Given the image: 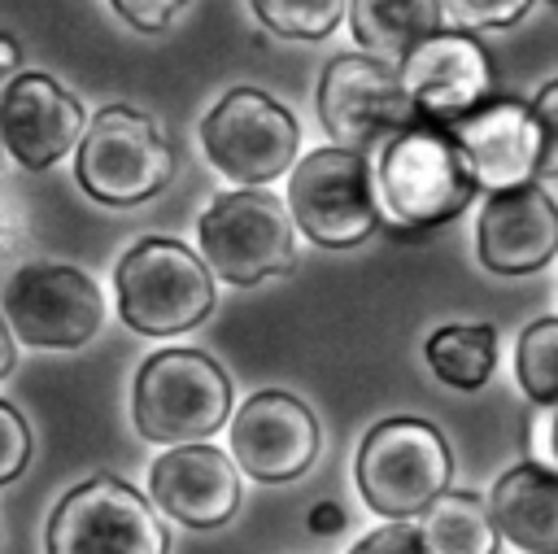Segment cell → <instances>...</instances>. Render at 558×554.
I'll return each mask as SVG.
<instances>
[{
	"mask_svg": "<svg viewBox=\"0 0 558 554\" xmlns=\"http://www.w3.org/2000/svg\"><path fill=\"white\" fill-rule=\"evenodd\" d=\"M397 79L423 127H453L497 92L493 61L471 31H432L401 61Z\"/></svg>",
	"mask_w": 558,
	"mask_h": 554,
	"instance_id": "cell-12",
	"label": "cell"
},
{
	"mask_svg": "<svg viewBox=\"0 0 558 554\" xmlns=\"http://www.w3.org/2000/svg\"><path fill=\"white\" fill-rule=\"evenodd\" d=\"M549 554H558V550H549Z\"/></svg>",
	"mask_w": 558,
	"mask_h": 554,
	"instance_id": "cell-34",
	"label": "cell"
},
{
	"mask_svg": "<svg viewBox=\"0 0 558 554\" xmlns=\"http://www.w3.org/2000/svg\"><path fill=\"white\" fill-rule=\"evenodd\" d=\"M231 380L201 349H161L153 353L131 388L135 432L153 445H192L227 427Z\"/></svg>",
	"mask_w": 558,
	"mask_h": 554,
	"instance_id": "cell-3",
	"label": "cell"
},
{
	"mask_svg": "<svg viewBox=\"0 0 558 554\" xmlns=\"http://www.w3.org/2000/svg\"><path fill=\"white\" fill-rule=\"evenodd\" d=\"M183 4H187V0H109V9H113L122 22H131L135 31H144V35L166 31V26L179 17Z\"/></svg>",
	"mask_w": 558,
	"mask_h": 554,
	"instance_id": "cell-28",
	"label": "cell"
},
{
	"mask_svg": "<svg viewBox=\"0 0 558 554\" xmlns=\"http://www.w3.org/2000/svg\"><path fill=\"white\" fill-rule=\"evenodd\" d=\"M349 26L366 57L397 70V61L440 31V0H349Z\"/></svg>",
	"mask_w": 558,
	"mask_h": 554,
	"instance_id": "cell-19",
	"label": "cell"
},
{
	"mask_svg": "<svg viewBox=\"0 0 558 554\" xmlns=\"http://www.w3.org/2000/svg\"><path fill=\"white\" fill-rule=\"evenodd\" d=\"M292 227L318 249H353L379 231V196L371 157L327 144L296 161L288 179Z\"/></svg>",
	"mask_w": 558,
	"mask_h": 554,
	"instance_id": "cell-7",
	"label": "cell"
},
{
	"mask_svg": "<svg viewBox=\"0 0 558 554\" xmlns=\"http://www.w3.org/2000/svg\"><path fill=\"white\" fill-rule=\"evenodd\" d=\"M427 366L458 393H475L488 384L497 366V327L493 323H445L423 345Z\"/></svg>",
	"mask_w": 558,
	"mask_h": 554,
	"instance_id": "cell-21",
	"label": "cell"
},
{
	"mask_svg": "<svg viewBox=\"0 0 558 554\" xmlns=\"http://www.w3.org/2000/svg\"><path fill=\"white\" fill-rule=\"evenodd\" d=\"M318 118L340 148H353L362 157H371V148H384L392 135L418 127V113L405 100L397 70L366 52H340L323 65Z\"/></svg>",
	"mask_w": 558,
	"mask_h": 554,
	"instance_id": "cell-11",
	"label": "cell"
},
{
	"mask_svg": "<svg viewBox=\"0 0 558 554\" xmlns=\"http://www.w3.org/2000/svg\"><path fill=\"white\" fill-rule=\"evenodd\" d=\"M31 449H35V441H31L26 414L0 397V489L13 484L31 467Z\"/></svg>",
	"mask_w": 558,
	"mask_h": 554,
	"instance_id": "cell-25",
	"label": "cell"
},
{
	"mask_svg": "<svg viewBox=\"0 0 558 554\" xmlns=\"http://www.w3.org/2000/svg\"><path fill=\"white\" fill-rule=\"evenodd\" d=\"M74 174L78 188L100 205H144L174 179V148L148 113L105 105L78 135Z\"/></svg>",
	"mask_w": 558,
	"mask_h": 554,
	"instance_id": "cell-4",
	"label": "cell"
},
{
	"mask_svg": "<svg viewBox=\"0 0 558 554\" xmlns=\"http://www.w3.org/2000/svg\"><path fill=\"white\" fill-rule=\"evenodd\" d=\"M445 135L453 140V148L480 192H506V188H523V183L541 179L545 135H541L532 105L519 96L493 92L480 109H471L466 118L445 127Z\"/></svg>",
	"mask_w": 558,
	"mask_h": 554,
	"instance_id": "cell-13",
	"label": "cell"
},
{
	"mask_svg": "<svg viewBox=\"0 0 558 554\" xmlns=\"http://www.w3.org/2000/svg\"><path fill=\"white\" fill-rule=\"evenodd\" d=\"M9 332L31 349H78L105 323V297L92 275L65 262H26L4 284Z\"/></svg>",
	"mask_w": 558,
	"mask_h": 554,
	"instance_id": "cell-10",
	"label": "cell"
},
{
	"mask_svg": "<svg viewBox=\"0 0 558 554\" xmlns=\"http://www.w3.org/2000/svg\"><path fill=\"white\" fill-rule=\"evenodd\" d=\"M83 127V105L48 74H13L0 92V144L26 170L61 161L78 144Z\"/></svg>",
	"mask_w": 558,
	"mask_h": 554,
	"instance_id": "cell-17",
	"label": "cell"
},
{
	"mask_svg": "<svg viewBox=\"0 0 558 554\" xmlns=\"http://www.w3.org/2000/svg\"><path fill=\"white\" fill-rule=\"evenodd\" d=\"M532 9V0H440V26L449 31H488L510 26Z\"/></svg>",
	"mask_w": 558,
	"mask_h": 554,
	"instance_id": "cell-24",
	"label": "cell"
},
{
	"mask_svg": "<svg viewBox=\"0 0 558 554\" xmlns=\"http://www.w3.org/2000/svg\"><path fill=\"white\" fill-rule=\"evenodd\" d=\"M549 4H558V0H549Z\"/></svg>",
	"mask_w": 558,
	"mask_h": 554,
	"instance_id": "cell-33",
	"label": "cell"
},
{
	"mask_svg": "<svg viewBox=\"0 0 558 554\" xmlns=\"http://www.w3.org/2000/svg\"><path fill=\"white\" fill-rule=\"evenodd\" d=\"M527 462H536L545 471H558V410L536 406L532 427H527Z\"/></svg>",
	"mask_w": 558,
	"mask_h": 554,
	"instance_id": "cell-29",
	"label": "cell"
},
{
	"mask_svg": "<svg viewBox=\"0 0 558 554\" xmlns=\"http://www.w3.org/2000/svg\"><path fill=\"white\" fill-rule=\"evenodd\" d=\"M48 554H170L166 523L126 480L96 471L78 480L48 515Z\"/></svg>",
	"mask_w": 558,
	"mask_h": 554,
	"instance_id": "cell-8",
	"label": "cell"
},
{
	"mask_svg": "<svg viewBox=\"0 0 558 554\" xmlns=\"http://www.w3.org/2000/svg\"><path fill=\"white\" fill-rule=\"evenodd\" d=\"M201 148L240 188H266L283 170H292L301 148V127L262 87H231L201 118Z\"/></svg>",
	"mask_w": 558,
	"mask_h": 554,
	"instance_id": "cell-9",
	"label": "cell"
},
{
	"mask_svg": "<svg viewBox=\"0 0 558 554\" xmlns=\"http://www.w3.org/2000/svg\"><path fill=\"white\" fill-rule=\"evenodd\" d=\"M357 493L384 519H414L453 480V454L427 419H384L357 445Z\"/></svg>",
	"mask_w": 558,
	"mask_h": 554,
	"instance_id": "cell-5",
	"label": "cell"
},
{
	"mask_svg": "<svg viewBox=\"0 0 558 554\" xmlns=\"http://www.w3.org/2000/svg\"><path fill=\"white\" fill-rule=\"evenodd\" d=\"M13 332H9V323H4V314H0V380L13 371Z\"/></svg>",
	"mask_w": 558,
	"mask_h": 554,
	"instance_id": "cell-32",
	"label": "cell"
},
{
	"mask_svg": "<svg viewBox=\"0 0 558 554\" xmlns=\"http://www.w3.org/2000/svg\"><path fill=\"white\" fill-rule=\"evenodd\" d=\"M340 528H344V510H340L336 502H318V506L310 510V532L327 537V532H340Z\"/></svg>",
	"mask_w": 558,
	"mask_h": 554,
	"instance_id": "cell-30",
	"label": "cell"
},
{
	"mask_svg": "<svg viewBox=\"0 0 558 554\" xmlns=\"http://www.w3.org/2000/svg\"><path fill=\"white\" fill-rule=\"evenodd\" d=\"M266 31L279 39H327L340 17L349 13V0H248Z\"/></svg>",
	"mask_w": 558,
	"mask_h": 554,
	"instance_id": "cell-23",
	"label": "cell"
},
{
	"mask_svg": "<svg viewBox=\"0 0 558 554\" xmlns=\"http://www.w3.org/2000/svg\"><path fill=\"white\" fill-rule=\"evenodd\" d=\"M17 65H22V48L9 31H0V83H9L17 74Z\"/></svg>",
	"mask_w": 558,
	"mask_h": 554,
	"instance_id": "cell-31",
	"label": "cell"
},
{
	"mask_svg": "<svg viewBox=\"0 0 558 554\" xmlns=\"http://www.w3.org/2000/svg\"><path fill=\"white\" fill-rule=\"evenodd\" d=\"M514 375L532 406H558V318H536L523 327L514 349Z\"/></svg>",
	"mask_w": 558,
	"mask_h": 554,
	"instance_id": "cell-22",
	"label": "cell"
},
{
	"mask_svg": "<svg viewBox=\"0 0 558 554\" xmlns=\"http://www.w3.org/2000/svg\"><path fill=\"white\" fill-rule=\"evenodd\" d=\"M196 253L209 275L235 288H253L292 266L296 227L288 205L266 188L218 192L196 222Z\"/></svg>",
	"mask_w": 558,
	"mask_h": 554,
	"instance_id": "cell-6",
	"label": "cell"
},
{
	"mask_svg": "<svg viewBox=\"0 0 558 554\" xmlns=\"http://www.w3.org/2000/svg\"><path fill=\"white\" fill-rule=\"evenodd\" d=\"M318 445L323 432L314 410L283 388L253 393L231 414V462L262 484H288L305 475L318 458Z\"/></svg>",
	"mask_w": 558,
	"mask_h": 554,
	"instance_id": "cell-14",
	"label": "cell"
},
{
	"mask_svg": "<svg viewBox=\"0 0 558 554\" xmlns=\"http://www.w3.org/2000/svg\"><path fill=\"white\" fill-rule=\"evenodd\" d=\"M118 314L140 336H179L209 318L214 310V275L174 236L135 240L113 266Z\"/></svg>",
	"mask_w": 558,
	"mask_h": 554,
	"instance_id": "cell-2",
	"label": "cell"
},
{
	"mask_svg": "<svg viewBox=\"0 0 558 554\" xmlns=\"http://www.w3.org/2000/svg\"><path fill=\"white\" fill-rule=\"evenodd\" d=\"M475 179L462 166L453 140L440 127H410L379 148L375 166V196H379V227L397 240H418L432 227L453 222L471 196Z\"/></svg>",
	"mask_w": 558,
	"mask_h": 554,
	"instance_id": "cell-1",
	"label": "cell"
},
{
	"mask_svg": "<svg viewBox=\"0 0 558 554\" xmlns=\"http://www.w3.org/2000/svg\"><path fill=\"white\" fill-rule=\"evenodd\" d=\"M475 253L493 275H532L558 253V205L541 183L488 192L475 218Z\"/></svg>",
	"mask_w": 558,
	"mask_h": 554,
	"instance_id": "cell-16",
	"label": "cell"
},
{
	"mask_svg": "<svg viewBox=\"0 0 558 554\" xmlns=\"http://www.w3.org/2000/svg\"><path fill=\"white\" fill-rule=\"evenodd\" d=\"M527 105H532V113H536V122H541V135H545L541 179H558V79L545 83Z\"/></svg>",
	"mask_w": 558,
	"mask_h": 554,
	"instance_id": "cell-27",
	"label": "cell"
},
{
	"mask_svg": "<svg viewBox=\"0 0 558 554\" xmlns=\"http://www.w3.org/2000/svg\"><path fill=\"white\" fill-rule=\"evenodd\" d=\"M349 554H427L414 519H388L384 528L366 532Z\"/></svg>",
	"mask_w": 558,
	"mask_h": 554,
	"instance_id": "cell-26",
	"label": "cell"
},
{
	"mask_svg": "<svg viewBox=\"0 0 558 554\" xmlns=\"http://www.w3.org/2000/svg\"><path fill=\"white\" fill-rule=\"evenodd\" d=\"M488 515L497 523V537L527 554L558 550V471H545L536 462H519L497 475L488 493Z\"/></svg>",
	"mask_w": 558,
	"mask_h": 554,
	"instance_id": "cell-18",
	"label": "cell"
},
{
	"mask_svg": "<svg viewBox=\"0 0 558 554\" xmlns=\"http://www.w3.org/2000/svg\"><path fill=\"white\" fill-rule=\"evenodd\" d=\"M414 523L427 554H497L501 545L488 502L462 489H445L440 497H432Z\"/></svg>",
	"mask_w": 558,
	"mask_h": 554,
	"instance_id": "cell-20",
	"label": "cell"
},
{
	"mask_svg": "<svg viewBox=\"0 0 558 554\" xmlns=\"http://www.w3.org/2000/svg\"><path fill=\"white\" fill-rule=\"evenodd\" d=\"M148 497L183 528H222L240 510V467L205 441L170 445L148 467Z\"/></svg>",
	"mask_w": 558,
	"mask_h": 554,
	"instance_id": "cell-15",
	"label": "cell"
}]
</instances>
